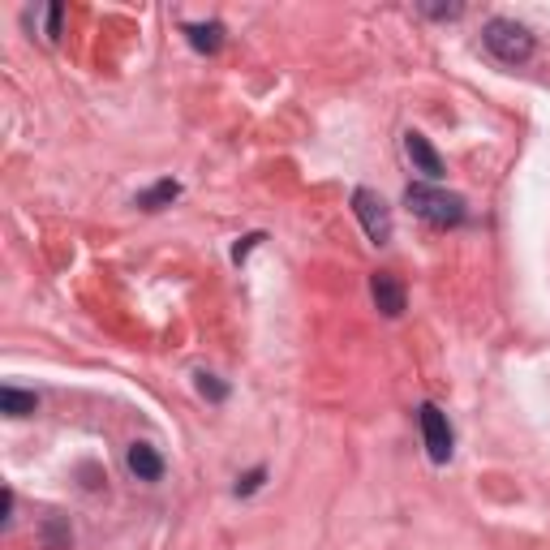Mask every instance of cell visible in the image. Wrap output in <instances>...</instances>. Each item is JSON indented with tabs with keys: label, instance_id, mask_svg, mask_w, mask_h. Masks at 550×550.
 Segmentation results:
<instances>
[{
	"label": "cell",
	"instance_id": "9a60e30c",
	"mask_svg": "<svg viewBox=\"0 0 550 550\" xmlns=\"http://www.w3.org/2000/svg\"><path fill=\"white\" fill-rule=\"evenodd\" d=\"M9 520H13V490H5V499H0V525L9 529Z\"/></svg>",
	"mask_w": 550,
	"mask_h": 550
},
{
	"label": "cell",
	"instance_id": "9c48e42d",
	"mask_svg": "<svg viewBox=\"0 0 550 550\" xmlns=\"http://www.w3.org/2000/svg\"><path fill=\"white\" fill-rule=\"evenodd\" d=\"M35 409H39L35 392H18V387H5V392H0V413L5 417H31Z\"/></svg>",
	"mask_w": 550,
	"mask_h": 550
},
{
	"label": "cell",
	"instance_id": "52a82bcc",
	"mask_svg": "<svg viewBox=\"0 0 550 550\" xmlns=\"http://www.w3.org/2000/svg\"><path fill=\"white\" fill-rule=\"evenodd\" d=\"M125 460H129V473H134L138 482H159V477H164V456H159L151 443H134Z\"/></svg>",
	"mask_w": 550,
	"mask_h": 550
},
{
	"label": "cell",
	"instance_id": "5bb4252c",
	"mask_svg": "<svg viewBox=\"0 0 550 550\" xmlns=\"http://www.w3.org/2000/svg\"><path fill=\"white\" fill-rule=\"evenodd\" d=\"M430 18H460V5H426Z\"/></svg>",
	"mask_w": 550,
	"mask_h": 550
},
{
	"label": "cell",
	"instance_id": "5b68a950",
	"mask_svg": "<svg viewBox=\"0 0 550 550\" xmlns=\"http://www.w3.org/2000/svg\"><path fill=\"white\" fill-rule=\"evenodd\" d=\"M404 155L413 159V168L422 172V177H430V181H439V177H443V159H439V151L430 147V138H426V134L409 129V134H404Z\"/></svg>",
	"mask_w": 550,
	"mask_h": 550
},
{
	"label": "cell",
	"instance_id": "ba28073f",
	"mask_svg": "<svg viewBox=\"0 0 550 550\" xmlns=\"http://www.w3.org/2000/svg\"><path fill=\"white\" fill-rule=\"evenodd\" d=\"M185 39H190V48L194 52H220V43H224V26L220 22H190L185 26Z\"/></svg>",
	"mask_w": 550,
	"mask_h": 550
},
{
	"label": "cell",
	"instance_id": "8992f818",
	"mask_svg": "<svg viewBox=\"0 0 550 550\" xmlns=\"http://www.w3.org/2000/svg\"><path fill=\"white\" fill-rule=\"evenodd\" d=\"M370 297H374V306H379L387 318H400L404 314V284L396 280L392 271H379L370 280Z\"/></svg>",
	"mask_w": 550,
	"mask_h": 550
},
{
	"label": "cell",
	"instance_id": "7a4b0ae2",
	"mask_svg": "<svg viewBox=\"0 0 550 550\" xmlns=\"http://www.w3.org/2000/svg\"><path fill=\"white\" fill-rule=\"evenodd\" d=\"M482 43L490 48V56L503 61V65H525L533 56V35L520 22H512V18H490L486 31H482Z\"/></svg>",
	"mask_w": 550,
	"mask_h": 550
},
{
	"label": "cell",
	"instance_id": "8fae6325",
	"mask_svg": "<svg viewBox=\"0 0 550 550\" xmlns=\"http://www.w3.org/2000/svg\"><path fill=\"white\" fill-rule=\"evenodd\" d=\"M198 392H202V396H211V400H224V396H228V387H224L220 379H215V374L202 370V374H198Z\"/></svg>",
	"mask_w": 550,
	"mask_h": 550
},
{
	"label": "cell",
	"instance_id": "3957f363",
	"mask_svg": "<svg viewBox=\"0 0 550 550\" xmlns=\"http://www.w3.org/2000/svg\"><path fill=\"white\" fill-rule=\"evenodd\" d=\"M353 211H357V220H361V228H366V237L374 245L392 241V211H387V202L374 190H357L353 194Z\"/></svg>",
	"mask_w": 550,
	"mask_h": 550
},
{
	"label": "cell",
	"instance_id": "7c38bea8",
	"mask_svg": "<svg viewBox=\"0 0 550 550\" xmlns=\"http://www.w3.org/2000/svg\"><path fill=\"white\" fill-rule=\"evenodd\" d=\"M263 477H267L263 469H250V473H245V477H241V482H237V495H254V490H258V486H263Z\"/></svg>",
	"mask_w": 550,
	"mask_h": 550
},
{
	"label": "cell",
	"instance_id": "4fadbf2b",
	"mask_svg": "<svg viewBox=\"0 0 550 550\" xmlns=\"http://www.w3.org/2000/svg\"><path fill=\"white\" fill-rule=\"evenodd\" d=\"M61 18H65V9H61V5H52V9H48V39L61 35Z\"/></svg>",
	"mask_w": 550,
	"mask_h": 550
},
{
	"label": "cell",
	"instance_id": "6da1fadb",
	"mask_svg": "<svg viewBox=\"0 0 550 550\" xmlns=\"http://www.w3.org/2000/svg\"><path fill=\"white\" fill-rule=\"evenodd\" d=\"M404 202H409V211L417 220H426L434 228H456L465 220V198L434 190V185H409V190H404Z\"/></svg>",
	"mask_w": 550,
	"mask_h": 550
},
{
	"label": "cell",
	"instance_id": "30bf717a",
	"mask_svg": "<svg viewBox=\"0 0 550 550\" xmlns=\"http://www.w3.org/2000/svg\"><path fill=\"white\" fill-rule=\"evenodd\" d=\"M177 194H181V185H177V181H159L155 190H147V194L138 198V207H142V211H159L164 202H172Z\"/></svg>",
	"mask_w": 550,
	"mask_h": 550
},
{
	"label": "cell",
	"instance_id": "277c9868",
	"mask_svg": "<svg viewBox=\"0 0 550 550\" xmlns=\"http://www.w3.org/2000/svg\"><path fill=\"white\" fill-rule=\"evenodd\" d=\"M422 439L434 465H447L452 460V426H447V413L439 404H422Z\"/></svg>",
	"mask_w": 550,
	"mask_h": 550
}]
</instances>
